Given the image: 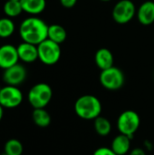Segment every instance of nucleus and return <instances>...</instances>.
I'll use <instances>...</instances> for the list:
<instances>
[{
	"label": "nucleus",
	"mask_w": 154,
	"mask_h": 155,
	"mask_svg": "<svg viewBox=\"0 0 154 155\" xmlns=\"http://www.w3.org/2000/svg\"><path fill=\"white\" fill-rule=\"evenodd\" d=\"M47 24L37 16H29L22 21L19 26V35L23 42L38 45L47 39Z\"/></svg>",
	"instance_id": "nucleus-1"
},
{
	"label": "nucleus",
	"mask_w": 154,
	"mask_h": 155,
	"mask_svg": "<svg viewBox=\"0 0 154 155\" xmlns=\"http://www.w3.org/2000/svg\"><path fill=\"white\" fill-rule=\"evenodd\" d=\"M74 109L79 118L83 120H94L101 115L103 105L95 95L84 94L75 101Z\"/></svg>",
	"instance_id": "nucleus-2"
},
{
	"label": "nucleus",
	"mask_w": 154,
	"mask_h": 155,
	"mask_svg": "<svg viewBox=\"0 0 154 155\" xmlns=\"http://www.w3.org/2000/svg\"><path fill=\"white\" fill-rule=\"evenodd\" d=\"M53 98L52 87L45 83L33 85L27 94V101L34 109L45 108Z\"/></svg>",
	"instance_id": "nucleus-3"
},
{
	"label": "nucleus",
	"mask_w": 154,
	"mask_h": 155,
	"mask_svg": "<svg viewBox=\"0 0 154 155\" xmlns=\"http://www.w3.org/2000/svg\"><path fill=\"white\" fill-rule=\"evenodd\" d=\"M116 126L120 134L133 138L141 126V117L133 110L123 111L117 118Z\"/></svg>",
	"instance_id": "nucleus-4"
},
{
	"label": "nucleus",
	"mask_w": 154,
	"mask_h": 155,
	"mask_svg": "<svg viewBox=\"0 0 154 155\" xmlns=\"http://www.w3.org/2000/svg\"><path fill=\"white\" fill-rule=\"evenodd\" d=\"M38 59L45 65H54L61 58V46L59 44L45 39L37 45Z\"/></svg>",
	"instance_id": "nucleus-5"
},
{
	"label": "nucleus",
	"mask_w": 154,
	"mask_h": 155,
	"mask_svg": "<svg viewBox=\"0 0 154 155\" xmlns=\"http://www.w3.org/2000/svg\"><path fill=\"white\" fill-rule=\"evenodd\" d=\"M99 81L102 86L106 90L117 91L124 85L125 76L121 69L112 66L101 72Z\"/></svg>",
	"instance_id": "nucleus-6"
},
{
	"label": "nucleus",
	"mask_w": 154,
	"mask_h": 155,
	"mask_svg": "<svg viewBox=\"0 0 154 155\" xmlns=\"http://www.w3.org/2000/svg\"><path fill=\"white\" fill-rule=\"evenodd\" d=\"M137 8L132 0H119L113 6L112 16L119 25H125L136 16Z\"/></svg>",
	"instance_id": "nucleus-7"
},
{
	"label": "nucleus",
	"mask_w": 154,
	"mask_h": 155,
	"mask_svg": "<svg viewBox=\"0 0 154 155\" xmlns=\"http://www.w3.org/2000/svg\"><path fill=\"white\" fill-rule=\"evenodd\" d=\"M24 94L18 86L7 85L0 88V105L4 109H15L21 105Z\"/></svg>",
	"instance_id": "nucleus-8"
},
{
	"label": "nucleus",
	"mask_w": 154,
	"mask_h": 155,
	"mask_svg": "<svg viewBox=\"0 0 154 155\" xmlns=\"http://www.w3.org/2000/svg\"><path fill=\"white\" fill-rule=\"evenodd\" d=\"M26 76H27V71L25 67L18 63L4 70L3 81L7 85L19 86L25 81Z\"/></svg>",
	"instance_id": "nucleus-9"
},
{
	"label": "nucleus",
	"mask_w": 154,
	"mask_h": 155,
	"mask_svg": "<svg viewBox=\"0 0 154 155\" xmlns=\"http://www.w3.org/2000/svg\"><path fill=\"white\" fill-rule=\"evenodd\" d=\"M19 56L15 45L6 44L0 46V68L5 70L18 64Z\"/></svg>",
	"instance_id": "nucleus-10"
},
{
	"label": "nucleus",
	"mask_w": 154,
	"mask_h": 155,
	"mask_svg": "<svg viewBox=\"0 0 154 155\" xmlns=\"http://www.w3.org/2000/svg\"><path fill=\"white\" fill-rule=\"evenodd\" d=\"M136 16L140 24L151 25L154 24V1L147 0L143 2L137 9Z\"/></svg>",
	"instance_id": "nucleus-11"
},
{
	"label": "nucleus",
	"mask_w": 154,
	"mask_h": 155,
	"mask_svg": "<svg viewBox=\"0 0 154 155\" xmlns=\"http://www.w3.org/2000/svg\"><path fill=\"white\" fill-rule=\"evenodd\" d=\"M19 56V60L24 63L31 64L38 59V50L37 45L29 44L26 42H22L16 47Z\"/></svg>",
	"instance_id": "nucleus-12"
},
{
	"label": "nucleus",
	"mask_w": 154,
	"mask_h": 155,
	"mask_svg": "<svg viewBox=\"0 0 154 155\" xmlns=\"http://www.w3.org/2000/svg\"><path fill=\"white\" fill-rule=\"evenodd\" d=\"M131 137L119 134L116 135L111 143V148L112 150L117 155H126L130 153L132 150V142H131Z\"/></svg>",
	"instance_id": "nucleus-13"
},
{
	"label": "nucleus",
	"mask_w": 154,
	"mask_h": 155,
	"mask_svg": "<svg viewBox=\"0 0 154 155\" xmlns=\"http://www.w3.org/2000/svg\"><path fill=\"white\" fill-rule=\"evenodd\" d=\"M94 62L102 71L108 69L113 66V54L108 48H100L94 54Z\"/></svg>",
	"instance_id": "nucleus-14"
},
{
	"label": "nucleus",
	"mask_w": 154,
	"mask_h": 155,
	"mask_svg": "<svg viewBox=\"0 0 154 155\" xmlns=\"http://www.w3.org/2000/svg\"><path fill=\"white\" fill-rule=\"evenodd\" d=\"M23 8V11L36 15L44 12L46 7V0H19Z\"/></svg>",
	"instance_id": "nucleus-15"
},
{
	"label": "nucleus",
	"mask_w": 154,
	"mask_h": 155,
	"mask_svg": "<svg viewBox=\"0 0 154 155\" xmlns=\"http://www.w3.org/2000/svg\"><path fill=\"white\" fill-rule=\"evenodd\" d=\"M32 120L36 126L40 128H46L50 125L52 117L50 114L45 110V108H39L33 110Z\"/></svg>",
	"instance_id": "nucleus-16"
},
{
	"label": "nucleus",
	"mask_w": 154,
	"mask_h": 155,
	"mask_svg": "<svg viewBox=\"0 0 154 155\" xmlns=\"http://www.w3.org/2000/svg\"><path fill=\"white\" fill-rule=\"evenodd\" d=\"M93 128L99 136L106 137L111 134L113 126L108 118L100 115L93 120Z\"/></svg>",
	"instance_id": "nucleus-17"
},
{
	"label": "nucleus",
	"mask_w": 154,
	"mask_h": 155,
	"mask_svg": "<svg viewBox=\"0 0 154 155\" xmlns=\"http://www.w3.org/2000/svg\"><path fill=\"white\" fill-rule=\"evenodd\" d=\"M66 37H67L66 30L62 25L54 24L48 26V35H47L48 39L61 45L66 40Z\"/></svg>",
	"instance_id": "nucleus-18"
},
{
	"label": "nucleus",
	"mask_w": 154,
	"mask_h": 155,
	"mask_svg": "<svg viewBox=\"0 0 154 155\" xmlns=\"http://www.w3.org/2000/svg\"><path fill=\"white\" fill-rule=\"evenodd\" d=\"M3 9L6 16L10 18L16 17L24 12L19 0H7L5 3Z\"/></svg>",
	"instance_id": "nucleus-19"
},
{
	"label": "nucleus",
	"mask_w": 154,
	"mask_h": 155,
	"mask_svg": "<svg viewBox=\"0 0 154 155\" xmlns=\"http://www.w3.org/2000/svg\"><path fill=\"white\" fill-rule=\"evenodd\" d=\"M24 146L18 139H9L4 145V153L8 155H23Z\"/></svg>",
	"instance_id": "nucleus-20"
},
{
	"label": "nucleus",
	"mask_w": 154,
	"mask_h": 155,
	"mask_svg": "<svg viewBox=\"0 0 154 155\" xmlns=\"http://www.w3.org/2000/svg\"><path fill=\"white\" fill-rule=\"evenodd\" d=\"M15 30V25L10 17L0 18V38L10 37Z\"/></svg>",
	"instance_id": "nucleus-21"
},
{
	"label": "nucleus",
	"mask_w": 154,
	"mask_h": 155,
	"mask_svg": "<svg viewBox=\"0 0 154 155\" xmlns=\"http://www.w3.org/2000/svg\"><path fill=\"white\" fill-rule=\"evenodd\" d=\"M93 155H117L111 147H99L97 148Z\"/></svg>",
	"instance_id": "nucleus-22"
},
{
	"label": "nucleus",
	"mask_w": 154,
	"mask_h": 155,
	"mask_svg": "<svg viewBox=\"0 0 154 155\" xmlns=\"http://www.w3.org/2000/svg\"><path fill=\"white\" fill-rule=\"evenodd\" d=\"M60 1V4L62 5L63 7L64 8H73L76 3H77V0H59Z\"/></svg>",
	"instance_id": "nucleus-23"
},
{
	"label": "nucleus",
	"mask_w": 154,
	"mask_h": 155,
	"mask_svg": "<svg viewBox=\"0 0 154 155\" xmlns=\"http://www.w3.org/2000/svg\"><path fill=\"white\" fill-rule=\"evenodd\" d=\"M147 151L143 147V148H140V147H136V148H133V150L130 151L129 155H147Z\"/></svg>",
	"instance_id": "nucleus-24"
},
{
	"label": "nucleus",
	"mask_w": 154,
	"mask_h": 155,
	"mask_svg": "<svg viewBox=\"0 0 154 155\" xmlns=\"http://www.w3.org/2000/svg\"><path fill=\"white\" fill-rule=\"evenodd\" d=\"M143 148H144L146 151H152V150L153 149V143H152L151 141L146 140V141H144V143H143Z\"/></svg>",
	"instance_id": "nucleus-25"
},
{
	"label": "nucleus",
	"mask_w": 154,
	"mask_h": 155,
	"mask_svg": "<svg viewBox=\"0 0 154 155\" xmlns=\"http://www.w3.org/2000/svg\"><path fill=\"white\" fill-rule=\"evenodd\" d=\"M4 108L0 105V123H1V121L3 120V117H4Z\"/></svg>",
	"instance_id": "nucleus-26"
},
{
	"label": "nucleus",
	"mask_w": 154,
	"mask_h": 155,
	"mask_svg": "<svg viewBox=\"0 0 154 155\" xmlns=\"http://www.w3.org/2000/svg\"><path fill=\"white\" fill-rule=\"evenodd\" d=\"M100 1H102V2H109L111 0H100Z\"/></svg>",
	"instance_id": "nucleus-27"
},
{
	"label": "nucleus",
	"mask_w": 154,
	"mask_h": 155,
	"mask_svg": "<svg viewBox=\"0 0 154 155\" xmlns=\"http://www.w3.org/2000/svg\"><path fill=\"white\" fill-rule=\"evenodd\" d=\"M0 155H8V154H6L5 153H4V152H3V153H1V154H0Z\"/></svg>",
	"instance_id": "nucleus-28"
}]
</instances>
